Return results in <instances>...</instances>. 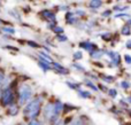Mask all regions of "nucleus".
I'll return each instance as SVG.
<instances>
[{
  "label": "nucleus",
  "instance_id": "obj_1",
  "mask_svg": "<svg viewBox=\"0 0 131 125\" xmlns=\"http://www.w3.org/2000/svg\"><path fill=\"white\" fill-rule=\"evenodd\" d=\"M40 103H41L40 99H35V100H32L31 102L24 108V115L28 118H31V119L37 117L39 111H40Z\"/></svg>",
  "mask_w": 131,
  "mask_h": 125
},
{
  "label": "nucleus",
  "instance_id": "obj_2",
  "mask_svg": "<svg viewBox=\"0 0 131 125\" xmlns=\"http://www.w3.org/2000/svg\"><path fill=\"white\" fill-rule=\"evenodd\" d=\"M18 94H20V105H24V103L31 98L32 90H31V87L28 86V85H23L20 89V91H18Z\"/></svg>",
  "mask_w": 131,
  "mask_h": 125
},
{
  "label": "nucleus",
  "instance_id": "obj_3",
  "mask_svg": "<svg viewBox=\"0 0 131 125\" xmlns=\"http://www.w3.org/2000/svg\"><path fill=\"white\" fill-rule=\"evenodd\" d=\"M1 99H2V103H4L5 106H8L13 102L14 96H13V93H12L10 89L5 90L4 93H2V95H1Z\"/></svg>",
  "mask_w": 131,
  "mask_h": 125
},
{
  "label": "nucleus",
  "instance_id": "obj_4",
  "mask_svg": "<svg viewBox=\"0 0 131 125\" xmlns=\"http://www.w3.org/2000/svg\"><path fill=\"white\" fill-rule=\"evenodd\" d=\"M107 56L111 57L112 62H113V64H112V67H117L118 64L121 63V56L118 55V53L116 52H106Z\"/></svg>",
  "mask_w": 131,
  "mask_h": 125
},
{
  "label": "nucleus",
  "instance_id": "obj_5",
  "mask_svg": "<svg viewBox=\"0 0 131 125\" xmlns=\"http://www.w3.org/2000/svg\"><path fill=\"white\" fill-rule=\"evenodd\" d=\"M79 46H81L82 48H84L85 51L90 52V54H91V53H93L95 49H97V45H95V44H93V43H91V41H83V43L79 44Z\"/></svg>",
  "mask_w": 131,
  "mask_h": 125
},
{
  "label": "nucleus",
  "instance_id": "obj_6",
  "mask_svg": "<svg viewBox=\"0 0 131 125\" xmlns=\"http://www.w3.org/2000/svg\"><path fill=\"white\" fill-rule=\"evenodd\" d=\"M39 57H40V62H44V63H46V64H53V60H52V57L50 56V55H47L46 53H44V52H40L39 53Z\"/></svg>",
  "mask_w": 131,
  "mask_h": 125
},
{
  "label": "nucleus",
  "instance_id": "obj_7",
  "mask_svg": "<svg viewBox=\"0 0 131 125\" xmlns=\"http://www.w3.org/2000/svg\"><path fill=\"white\" fill-rule=\"evenodd\" d=\"M41 15H44V17L46 18V20H48V21H51V22H55V15L52 13V11H50V10H43L41 11Z\"/></svg>",
  "mask_w": 131,
  "mask_h": 125
},
{
  "label": "nucleus",
  "instance_id": "obj_8",
  "mask_svg": "<svg viewBox=\"0 0 131 125\" xmlns=\"http://www.w3.org/2000/svg\"><path fill=\"white\" fill-rule=\"evenodd\" d=\"M53 66H54V68L58 70V72L62 73V75H67V73H69V71L67 70L66 68H63V67L61 66V64L57 63V62H53Z\"/></svg>",
  "mask_w": 131,
  "mask_h": 125
},
{
  "label": "nucleus",
  "instance_id": "obj_9",
  "mask_svg": "<svg viewBox=\"0 0 131 125\" xmlns=\"http://www.w3.org/2000/svg\"><path fill=\"white\" fill-rule=\"evenodd\" d=\"M62 109H63V105H62L61 101H55L54 103V110H55V115L57 116H59V114L62 111Z\"/></svg>",
  "mask_w": 131,
  "mask_h": 125
},
{
  "label": "nucleus",
  "instance_id": "obj_10",
  "mask_svg": "<svg viewBox=\"0 0 131 125\" xmlns=\"http://www.w3.org/2000/svg\"><path fill=\"white\" fill-rule=\"evenodd\" d=\"M66 20H67V22L69 23V24H74V23H76L77 17L72 13H67V15H66Z\"/></svg>",
  "mask_w": 131,
  "mask_h": 125
},
{
  "label": "nucleus",
  "instance_id": "obj_11",
  "mask_svg": "<svg viewBox=\"0 0 131 125\" xmlns=\"http://www.w3.org/2000/svg\"><path fill=\"white\" fill-rule=\"evenodd\" d=\"M101 6H102V1H100V0H92V1L89 2L90 8H100Z\"/></svg>",
  "mask_w": 131,
  "mask_h": 125
},
{
  "label": "nucleus",
  "instance_id": "obj_12",
  "mask_svg": "<svg viewBox=\"0 0 131 125\" xmlns=\"http://www.w3.org/2000/svg\"><path fill=\"white\" fill-rule=\"evenodd\" d=\"M121 33H122L123 36H130V34H131V28H130V25H128V24L123 25L122 29H121Z\"/></svg>",
  "mask_w": 131,
  "mask_h": 125
},
{
  "label": "nucleus",
  "instance_id": "obj_13",
  "mask_svg": "<svg viewBox=\"0 0 131 125\" xmlns=\"http://www.w3.org/2000/svg\"><path fill=\"white\" fill-rule=\"evenodd\" d=\"M77 92H78V94L82 96L83 99H89V98H91V93L89 91H84V90H82V89H78L77 90Z\"/></svg>",
  "mask_w": 131,
  "mask_h": 125
},
{
  "label": "nucleus",
  "instance_id": "obj_14",
  "mask_svg": "<svg viewBox=\"0 0 131 125\" xmlns=\"http://www.w3.org/2000/svg\"><path fill=\"white\" fill-rule=\"evenodd\" d=\"M102 55H104V52H102V51H94L93 53H91V57H92V59H95V60L100 59Z\"/></svg>",
  "mask_w": 131,
  "mask_h": 125
},
{
  "label": "nucleus",
  "instance_id": "obj_15",
  "mask_svg": "<svg viewBox=\"0 0 131 125\" xmlns=\"http://www.w3.org/2000/svg\"><path fill=\"white\" fill-rule=\"evenodd\" d=\"M52 30L58 34V36H59V34H61V33H63V28L58 27V25H54V27H52Z\"/></svg>",
  "mask_w": 131,
  "mask_h": 125
},
{
  "label": "nucleus",
  "instance_id": "obj_16",
  "mask_svg": "<svg viewBox=\"0 0 131 125\" xmlns=\"http://www.w3.org/2000/svg\"><path fill=\"white\" fill-rule=\"evenodd\" d=\"M9 115H12V116H14V115H16L18 112V108L16 107V106H13V107L9 108Z\"/></svg>",
  "mask_w": 131,
  "mask_h": 125
},
{
  "label": "nucleus",
  "instance_id": "obj_17",
  "mask_svg": "<svg viewBox=\"0 0 131 125\" xmlns=\"http://www.w3.org/2000/svg\"><path fill=\"white\" fill-rule=\"evenodd\" d=\"M84 84H85L86 86H89V87H91V89H93V91H98V87L95 86L94 84H92L90 80H86V82H84Z\"/></svg>",
  "mask_w": 131,
  "mask_h": 125
},
{
  "label": "nucleus",
  "instance_id": "obj_18",
  "mask_svg": "<svg viewBox=\"0 0 131 125\" xmlns=\"http://www.w3.org/2000/svg\"><path fill=\"white\" fill-rule=\"evenodd\" d=\"M66 125H83L82 124V122H81V119H72L70 123H68V124H66Z\"/></svg>",
  "mask_w": 131,
  "mask_h": 125
},
{
  "label": "nucleus",
  "instance_id": "obj_19",
  "mask_svg": "<svg viewBox=\"0 0 131 125\" xmlns=\"http://www.w3.org/2000/svg\"><path fill=\"white\" fill-rule=\"evenodd\" d=\"M121 86H122L124 90H128L131 86V84L130 83H128L127 80H122V82H121Z\"/></svg>",
  "mask_w": 131,
  "mask_h": 125
},
{
  "label": "nucleus",
  "instance_id": "obj_20",
  "mask_svg": "<svg viewBox=\"0 0 131 125\" xmlns=\"http://www.w3.org/2000/svg\"><path fill=\"white\" fill-rule=\"evenodd\" d=\"M108 94L112 96V98H115V96L117 95V91H116L115 89H111V90L108 91Z\"/></svg>",
  "mask_w": 131,
  "mask_h": 125
},
{
  "label": "nucleus",
  "instance_id": "obj_21",
  "mask_svg": "<svg viewBox=\"0 0 131 125\" xmlns=\"http://www.w3.org/2000/svg\"><path fill=\"white\" fill-rule=\"evenodd\" d=\"M128 8H129V7H128V6H124V7H123V6H115L113 9H114V10L122 11V10H125V9H128Z\"/></svg>",
  "mask_w": 131,
  "mask_h": 125
},
{
  "label": "nucleus",
  "instance_id": "obj_22",
  "mask_svg": "<svg viewBox=\"0 0 131 125\" xmlns=\"http://www.w3.org/2000/svg\"><path fill=\"white\" fill-rule=\"evenodd\" d=\"M82 57H83V54H82V52H75L74 53V59L75 60H81Z\"/></svg>",
  "mask_w": 131,
  "mask_h": 125
},
{
  "label": "nucleus",
  "instance_id": "obj_23",
  "mask_svg": "<svg viewBox=\"0 0 131 125\" xmlns=\"http://www.w3.org/2000/svg\"><path fill=\"white\" fill-rule=\"evenodd\" d=\"M39 67H41V68L44 69V71H47L48 69H50V66H48V64L44 63V62H40V61H39Z\"/></svg>",
  "mask_w": 131,
  "mask_h": 125
},
{
  "label": "nucleus",
  "instance_id": "obj_24",
  "mask_svg": "<svg viewBox=\"0 0 131 125\" xmlns=\"http://www.w3.org/2000/svg\"><path fill=\"white\" fill-rule=\"evenodd\" d=\"M104 80L106 83H113L114 82V77H112V76H104Z\"/></svg>",
  "mask_w": 131,
  "mask_h": 125
},
{
  "label": "nucleus",
  "instance_id": "obj_25",
  "mask_svg": "<svg viewBox=\"0 0 131 125\" xmlns=\"http://www.w3.org/2000/svg\"><path fill=\"white\" fill-rule=\"evenodd\" d=\"M4 31H5V32H8V33H14V32H15V30H14L13 28H7V27H5V28H4Z\"/></svg>",
  "mask_w": 131,
  "mask_h": 125
},
{
  "label": "nucleus",
  "instance_id": "obj_26",
  "mask_svg": "<svg viewBox=\"0 0 131 125\" xmlns=\"http://www.w3.org/2000/svg\"><path fill=\"white\" fill-rule=\"evenodd\" d=\"M29 125H43V124H41L39 121H37V119H31V121H30V123H29Z\"/></svg>",
  "mask_w": 131,
  "mask_h": 125
},
{
  "label": "nucleus",
  "instance_id": "obj_27",
  "mask_svg": "<svg viewBox=\"0 0 131 125\" xmlns=\"http://www.w3.org/2000/svg\"><path fill=\"white\" fill-rule=\"evenodd\" d=\"M115 17L116 18H118V17H124V18H130V15H128V14H117V15H115Z\"/></svg>",
  "mask_w": 131,
  "mask_h": 125
},
{
  "label": "nucleus",
  "instance_id": "obj_28",
  "mask_svg": "<svg viewBox=\"0 0 131 125\" xmlns=\"http://www.w3.org/2000/svg\"><path fill=\"white\" fill-rule=\"evenodd\" d=\"M124 61H125V63H128V64H131V56L130 55H124Z\"/></svg>",
  "mask_w": 131,
  "mask_h": 125
},
{
  "label": "nucleus",
  "instance_id": "obj_29",
  "mask_svg": "<svg viewBox=\"0 0 131 125\" xmlns=\"http://www.w3.org/2000/svg\"><path fill=\"white\" fill-rule=\"evenodd\" d=\"M58 40H60V41H66V40H67V37H66V36H62V34H59V36H58Z\"/></svg>",
  "mask_w": 131,
  "mask_h": 125
},
{
  "label": "nucleus",
  "instance_id": "obj_30",
  "mask_svg": "<svg viewBox=\"0 0 131 125\" xmlns=\"http://www.w3.org/2000/svg\"><path fill=\"white\" fill-rule=\"evenodd\" d=\"M72 66H74V68H76V69H79V70H81V71H84V67H82V66H79V64L78 63H74V64H72Z\"/></svg>",
  "mask_w": 131,
  "mask_h": 125
},
{
  "label": "nucleus",
  "instance_id": "obj_31",
  "mask_svg": "<svg viewBox=\"0 0 131 125\" xmlns=\"http://www.w3.org/2000/svg\"><path fill=\"white\" fill-rule=\"evenodd\" d=\"M111 14H112V10H106L102 13V16L104 17H108V16H111Z\"/></svg>",
  "mask_w": 131,
  "mask_h": 125
},
{
  "label": "nucleus",
  "instance_id": "obj_32",
  "mask_svg": "<svg viewBox=\"0 0 131 125\" xmlns=\"http://www.w3.org/2000/svg\"><path fill=\"white\" fill-rule=\"evenodd\" d=\"M101 38L102 39H109V38H111V33H108V32H106V33H102Z\"/></svg>",
  "mask_w": 131,
  "mask_h": 125
},
{
  "label": "nucleus",
  "instance_id": "obj_33",
  "mask_svg": "<svg viewBox=\"0 0 131 125\" xmlns=\"http://www.w3.org/2000/svg\"><path fill=\"white\" fill-rule=\"evenodd\" d=\"M76 14H77V16H78V15L84 16V15H85V11H84V10H81V9H78V10H76Z\"/></svg>",
  "mask_w": 131,
  "mask_h": 125
},
{
  "label": "nucleus",
  "instance_id": "obj_34",
  "mask_svg": "<svg viewBox=\"0 0 131 125\" xmlns=\"http://www.w3.org/2000/svg\"><path fill=\"white\" fill-rule=\"evenodd\" d=\"M67 85L70 87V89H72V90H75V89H77V85H75V84H71V83H69V82H67Z\"/></svg>",
  "mask_w": 131,
  "mask_h": 125
},
{
  "label": "nucleus",
  "instance_id": "obj_35",
  "mask_svg": "<svg viewBox=\"0 0 131 125\" xmlns=\"http://www.w3.org/2000/svg\"><path fill=\"white\" fill-rule=\"evenodd\" d=\"M4 72H2V71H0V84H1L2 83V80H4Z\"/></svg>",
  "mask_w": 131,
  "mask_h": 125
},
{
  "label": "nucleus",
  "instance_id": "obj_36",
  "mask_svg": "<svg viewBox=\"0 0 131 125\" xmlns=\"http://www.w3.org/2000/svg\"><path fill=\"white\" fill-rule=\"evenodd\" d=\"M125 46H127L128 49H131V40H128V43H127V45Z\"/></svg>",
  "mask_w": 131,
  "mask_h": 125
},
{
  "label": "nucleus",
  "instance_id": "obj_37",
  "mask_svg": "<svg viewBox=\"0 0 131 125\" xmlns=\"http://www.w3.org/2000/svg\"><path fill=\"white\" fill-rule=\"evenodd\" d=\"M29 45L32 46V47H38V45H37L36 43H31V41H29Z\"/></svg>",
  "mask_w": 131,
  "mask_h": 125
},
{
  "label": "nucleus",
  "instance_id": "obj_38",
  "mask_svg": "<svg viewBox=\"0 0 131 125\" xmlns=\"http://www.w3.org/2000/svg\"><path fill=\"white\" fill-rule=\"evenodd\" d=\"M99 87H100V89H102V91H106V90H107V89H106V87H104V86H102V85H100V86H99Z\"/></svg>",
  "mask_w": 131,
  "mask_h": 125
},
{
  "label": "nucleus",
  "instance_id": "obj_39",
  "mask_svg": "<svg viewBox=\"0 0 131 125\" xmlns=\"http://www.w3.org/2000/svg\"><path fill=\"white\" fill-rule=\"evenodd\" d=\"M128 102H129V103H131V95L129 96V98H128Z\"/></svg>",
  "mask_w": 131,
  "mask_h": 125
}]
</instances>
